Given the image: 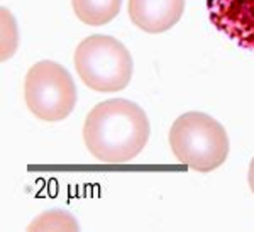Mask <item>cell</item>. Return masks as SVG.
<instances>
[{
	"mask_svg": "<svg viewBox=\"0 0 254 232\" xmlns=\"http://www.w3.org/2000/svg\"><path fill=\"white\" fill-rule=\"evenodd\" d=\"M149 132L147 116L137 104L126 99H110L88 112L83 141L98 161L124 165L146 148Z\"/></svg>",
	"mask_w": 254,
	"mask_h": 232,
	"instance_id": "obj_1",
	"label": "cell"
},
{
	"mask_svg": "<svg viewBox=\"0 0 254 232\" xmlns=\"http://www.w3.org/2000/svg\"><path fill=\"white\" fill-rule=\"evenodd\" d=\"M170 146L176 160L200 173L222 166L229 154L224 125L202 112H187L170 129Z\"/></svg>",
	"mask_w": 254,
	"mask_h": 232,
	"instance_id": "obj_2",
	"label": "cell"
},
{
	"mask_svg": "<svg viewBox=\"0 0 254 232\" xmlns=\"http://www.w3.org/2000/svg\"><path fill=\"white\" fill-rule=\"evenodd\" d=\"M76 73L88 88L102 93L124 90L132 78V56L116 38L95 34L75 51Z\"/></svg>",
	"mask_w": 254,
	"mask_h": 232,
	"instance_id": "obj_3",
	"label": "cell"
},
{
	"mask_svg": "<svg viewBox=\"0 0 254 232\" xmlns=\"http://www.w3.org/2000/svg\"><path fill=\"white\" fill-rule=\"evenodd\" d=\"M27 109L44 122L66 119L76 105V87L66 68L55 61H39L24 81Z\"/></svg>",
	"mask_w": 254,
	"mask_h": 232,
	"instance_id": "obj_4",
	"label": "cell"
},
{
	"mask_svg": "<svg viewBox=\"0 0 254 232\" xmlns=\"http://www.w3.org/2000/svg\"><path fill=\"white\" fill-rule=\"evenodd\" d=\"M207 7L214 27L254 53V0H207Z\"/></svg>",
	"mask_w": 254,
	"mask_h": 232,
	"instance_id": "obj_5",
	"label": "cell"
},
{
	"mask_svg": "<svg viewBox=\"0 0 254 232\" xmlns=\"http://www.w3.org/2000/svg\"><path fill=\"white\" fill-rule=\"evenodd\" d=\"M185 0H129L127 12L139 29L159 34L175 26L183 15Z\"/></svg>",
	"mask_w": 254,
	"mask_h": 232,
	"instance_id": "obj_6",
	"label": "cell"
},
{
	"mask_svg": "<svg viewBox=\"0 0 254 232\" xmlns=\"http://www.w3.org/2000/svg\"><path fill=\"white\" fill-rule=\"evenodd\" d=\"M76 17L87 26H104L117 17L122 0H71Z\"/></svg>",
	"mask_w": 254,
	"mask_h": 232,
	"instance_id": "obj_7",
	"label": "cell"
},
{
	"mask_svg": "<svg viewBox=\"0 0 254 232\" xmlns=\"http://www.w3.org/2000/svg\"><path fill=\"white\" fill-rule=\"evenodd\" d=\"M36 229H43V231H49V229L78 231L80 226L69 214L61 212V210H51V212H44L41 217H38L29 226V231H36Z\"/></svg>",
	"mask_w": 254,
	"mask_h": 232,
	"instance_id": "obj_8",
	"label": "cell"
},
{
	"mask_svg": "<svg viewBox=\"0 0 254 232\" xmlns=\"http://www.w3.org/2000/svg\"><path fill=\"white\" fill-rule=\"evenodd\" d=\"M248 180H249V186H251L253 193H254V158L251 161V165H249V173H248Z\"/></svg>",
	"mask_w": 254,
	"mask_h": 232,
	"instance_id": "obj_9",
	"label": "cell"
}]
</instances>
